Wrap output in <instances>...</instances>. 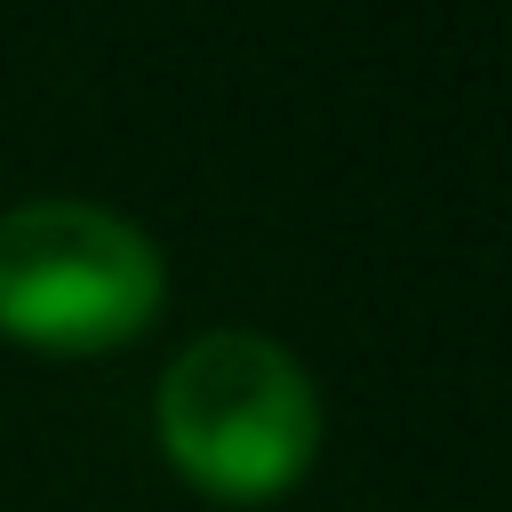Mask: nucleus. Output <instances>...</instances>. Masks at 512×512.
Instances as JSON below:
<instances>
[{
	"mask_svg": "<svg viewBox=\"0 0 512 512\" xmlns=\"http://www.w3.org/2000/svg\"><path fill=\"white\" fill-rule=\"evenodd\" d=\"M152 424L192 488L224 504H264L296 488L320 456V384L280 336L208 328L160 368Z\"/></svg>",
	"mask_w": 512,
	"mask_h": 512,
	"instance_id": "nucleus-1",
	"label": "nucleus"
},
{
	"mask_svg": "<svg viewBox=\"0 0 512 512\" xmlns=\"http://www.w3.org/2000/svg\"><path fill=\"white\" fill-rule=\"evenodd\" d=\"M168 264L144 224L104 200L0 208V336L32 352H112L160 320Z\"/></svg>",
	"mask_w": 512,
	"mask_h": 512,
	"instance_id": "nucleus-2",
	"label": "nucleus"
}]
</instances>
